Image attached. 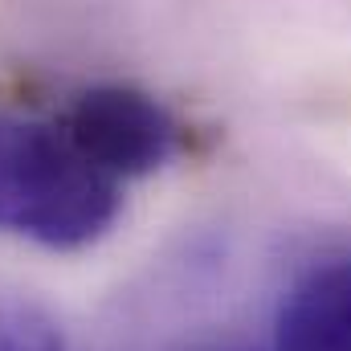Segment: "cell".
<instances>
[{
  "label": "cell",
  "instance_id": "obj_1",
  "mask_svg": "<svg viewBox=\"0 0 351 351\" xmlns=\"http://www.w3.org/2000/svg\"><path fill=\"white\" fill-rule=\"evenodd\" d=\"M123 208V180L102 172L58 123L0 114V233L86 250L110 233Z\"/></svg>",
  "mask_w": 351,
  "mask_h": 351
},
{
  "label": "cell",
  "instance_id": "obj_4",
  "mask_svg": "<svg viewBox=\"0 0 351 351\" xmlns=\"http://www.w3.org/2000/svg\"><path fill=\"white\" fill-rule=\"evenodd\" d=\"M0 351H70L62 331L33 306L0 302Z\"/></svg>",
  "mask_w": 351,
  "mask_h": 351
},
{
  "label": "cell",
  "instance_id": "obj_2",
  "mask_svg": "<svg viewBox=\"0 0 351 351\" xmlns=\"http://www.w3.org/2000/svg\"><path fill=\"white\" fill-rule=\"evenodd\" d=\"M66 135L114 180H139L164 168L176 156L180 127L172 110L135 86H90L82 90L66 119Z\"/></svg>",
  "mask_w": 351,
  "mask_h": 351
},
{
  "label": "cell",
  "instance_id": "obj_5",
  "mask_svg": "<svg viewBox=\"0 0 351 351\" xmlns=\"http://www.w3.org/2000/svg\"><path fill=\"white\" fill-rule=\"evenodd\" d=\"M200 351H250V348H237V343H213V348H200Z\"/></svg>",
  "mask_w": 351,
  "mask_h": 351
},
{
  "label": "cell",
  "instance_id": "obj_3",
  "mask_svg": "<svg viewBox=\"0 0 351 351\" xmlns=\"http://www.w3.org/2000/svg\"><path fill=\"white\" fill-rule=\"evenodd\" d=\"M269 351H351V254L306 269L290 286Z\"/></svg>",
  "mask_w": 351,
  "mask_h": 351
}]
</instances>
